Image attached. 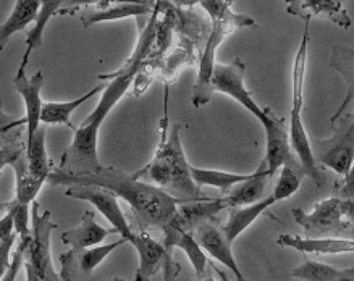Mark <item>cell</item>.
<instances>
[{"instance_id": "cell-5", "label": "cell", "mask_w": 354, "mask_h": 281, "mask_svg": "<svg viewBox=\"0 0 354 281\" xmlns=\"http://www.w3.org/2000/svg\"><path fill=\"white\" fill-rule=\"evenodd\" d=\"M309 26L310 21H304L303 39L298 47L293 61V104H291V120H290V144L296 159H298L304 175L309 176L317 186H322L324 176L320 173L319 165L315 164L310 139L303 123V93L306 68H308V49H309Z\"/></svg>"}, {"instance_id": "cell-14", "label": "cell", "mask_w": 354, "mask_h": 281, "mask_svg": "<svg viewBox=\"0 0 354 281\" xmlns=\"http://www.w3.org/2000/svg\"><path fill=\"white\" fill-rule=\"evenodd\" d=\"M157 2H94L88 3L80 13L83 28H89L95 23L113 21L120 18L145 17L154 12Z\"/></svg>"}, {"instance_id": "cell-12", "label": "cell", "mask_w": 354, "mask_h": 281, "mask_svg": "<svg viewBox=\"0 0 354 281\" xmlns=\"http://www.w3.org/2000/svg\"><path fill=\"white\" fill-rule=\"evenodd\" d=\"M128 242L127 240L120 238L118 241L110 242V244H102L89 247V249H70L66 252H62L59 260L62 265L60 276L65 281H75L81 276L91 275L102 262L107 259L109 254Z\"/></svg>"}, {"instance_id": "cell-23", "label": "cell", "mask_w": 354, "mask_h": 281, "mask_svg": "<svg viewBox=\"0 0 354 281\" xmlns=\"http://www.w3.org/2000/svg\"><path fill=\"white\" fill-rule=\"evenodd\" d=\"M274 204H275L274 197L269 196V197L262 199V201H259V202L251 204V206L232 209V211H230L227 223L222 226L223 235H225V238H227V241L230 242V244H233V241L236 240V238L240 236L248 226H251L252 223H254L257 218H259L262 213L267 211V209L274 206Z\"/></svg>"}, {"instance_id": "cell-25", "label": "cell", "mask_w": 354, "mask_h": 281, "mask_svg": "<svg viewBox=\"0 0 354 281\" xmlns=\"http://www.w3.org/2000/svg\"><path fill=\"white\" fill-rule=\"evenodd\" d=\"M39 0H17L10 17L0 25V50L6 47L8 39L18 31L26 30L28 25L35 23L39 13Z\"/></svg>"}, {"instance_id": "cell-3", "label": "cell", "mask_w": 354, "mask_h": 281, "mask_svg": "<svg viewBox=\"0 0 354 281\" xmlns=\"http://www.w3.org/2000/svg\"><path fill=\"white\" fill-rule=\"evenodd\" d=\"M167 123H169V117L165 115L162 120L160 142L154 159L133 176L136 180L147 176L151 181H154L157 188L181 202L205 201L209 197L201 193V188L191 178V165L186 160L183 146H181L180 126L175 125L167 135V126H169Z\"/></svg>"}, {"instance_id": "cell-39", "label": "cell", "mask_w": 354, "mask_h": 281, "mask_svg": "<svg viewBox=\"0 0 354 281\" xmlns=\"http://www.w3.org/2000/svg\"><path fill=\"white\" fill-rule=\"evenodd\" d=\"M20 125H26L25 118H21V120H17V118L10 117V115H8V113L3 112L2 102H0V128H3V130L10 131L15 126H20Z\"/></svg>"}, {"instance_id": "cell-10", "label": "cell", "mask_w": 354, "mask_h": 281, "mask_svg": "<svg viewBox=\"0 0 354 281\" xmlns=\"http://www.w3.org/2000/svg\"><path fill=\"white\" fill-rule=\"evenodd\" d=\"M140 255V267H138L135 280L136 281H151L157 271H164V281H175L178 276L181 267L165 251L162 241H157L146 231L133 233L130 241Z\"/></svg>"}, {"instance_id": "cell-11", "label": "cell", "mask_w": 354, "mask_h": 281, "mask_svg": "<svg viewBox=\"0 0 354 281\" xmlns=\"http://www.w3.org/2000/svg\"><path fill=\"white\" fill-rule=\"evenodd\" d=\"M66 197L78 199V201L91 202L102 215L107 218L113 230H117L118 235L123 240L130 241L133 236V231L130 223H128L125 213H123L120 204H118V197L113 193L107 191V189L95 188V186H80L73 184L65 189Z\"/></svg>"}, {"instance_id": "cell-22", "label": "cell", "mask_w": 354, "mask_h": 281, "mask_svg": "<svg viewBox=\"0 0 354 281\" xmlns=\"http://www.w3.org/2000/svg\"><path fill=\"white\" fill-rule=\"evenodd\" d=\"M270 176L267 173V166L264 162H261L254 173H251L250 178L243 183L236 184L225 197L228 209H238V207H246L251 204H256L262 201V194L267 186V180Z\"/></svg>"}, {"instance_id": "cell-29", "label": "cell", "mask_w": 354, "mask_h": 281, "mask_svg": "<svg viewBox=\"0 0 354 281\" xmlns=\"http://www.w3.org/2000/svg\"><path fill=\"white\" fill-rule=\"evenodd\" d=\"M290 275L301 281H354V267L339 270L332 265L306 259L303 264L291 270Z\"/></svg>"}, {"instance_id": "cell-28", "label": "cell", "mask_w": 354, "mask_h": 281, "mask_svg": "<svg viewBox=\"0 0 354 281\" xmlns=\"http://www.w3.org/2000/svg\"><path fill=\"white\" fill-rule=\"evenodd\" d=\"M104 90V86H97V88L86 93L84 96H81L80 99H75V101L70 102H46L42 106V112H41V123L42 125H66L70 130L76 131L75 125H71V115L76 108L83 106V104L88 101V99L94 97L95 94Z\"/></svg>"}, {"instance_id": "cell-33", "label": "cell", "mask_w": 354, "mask_h": 281, "mask_svg": "<svg viewBox=\"0 0 354 281\" xmlns=\"http://www.w3.org/2000/svg\"><path fill=\"white\" fill-rule=\"evenodd\" d=\"M7 207L13 212V223H15V231L18 235V242L20 244H26L31 235V225H30V207L25 204H20L17 199H13L10 204H7Z\"/></svg>"}, {"instance_id": "cell-37", "label": "cell", "mask_w": 354, "mask_h": 281, "mask_svg": "<svg viewBox=\"0 0 354 281\" xmlns=\"http://www.w3.org/2000/svg\"><path fill=\"white\" fill-rule=\"evenodd\" d=\"M337 197L354 202V164L351 165V168H349L348 173L344 175V180L342 186H339Z\"/></svg>"}, {"instance_id": "cell-17", "label": "cell", "mask_w": 354, "mask_h": 281, "mask_svg": "<svg viewBox=\"0 0 354 281\" xmlns=\"http://www.w3.org/2000/svg\"><path fill=\"white\" fill-rule=\"evenodd\" d=\"M44 79L42 71H37L31 78H26V75H17L13 78V88L23 97L26 106V142L32 139V136L41 128V112L44 106L41 99V89L44 86Z\"/></svg>"}, {"instance_id": "cell-18", "label": "cell", "mask_w": 354, "mask_h": 281, "mask_svg": "<svg viewBox=\"0 0 354 281\" xmlns=\"http://www.w3.org/2000/svg\"><path fill=\"white\" fill-rule=\"evenodd\" d=\"M277 244L291 247L303 254L330 255V254H346L354 252V240L344 238H301L291 235H280L277 238Z\"/></svg>"}, {"instance_id": "cell-41", "label": "cell", "mask_w": 354, "mask_h": 281, "mask_svg": "<svg viewBox=\"0 0 354 281\" xmlns=\"http://www.w3.org/2000/svg\"><path fill=\"white\" fill-rule=\"evenodd\" d=\"M6 133H8V130H3V128H0V135H6Z\"/></svg>"}, {"instance_id": "cell-1", "label": "cell", "mask_w": 354, "mask_h": 281, "mask_svg": "<svg viewBox=\"0 0 354 281\" xmlns=\"http://www.w3.org/2000/svg\"><path fill=\"white\" fill-rule=\"evenodd\" d=\"M159 13L160 2H157L154 12L151 13L149 21L141 30L136 49L127 64L117 73L99 75V79L110 81L102 90V96H100L94 112H91V115L81 123V126L76 128L73 142H71L60 159V171L68 175H86L95 173V171H99L104 166L99 162L97 154L99 130L105 118L109 117V113L112 112V108L117 106L118 101L125 96L127 90L135 83L138 73H140L142 65H145L147 57H149L156 41Z\"/></svg>"}, {"instance_id": "cell-15", "label": "cell", "mask_w": 354, "mask_h": 281, "mask_svg": "<svg viewBox=\"0 0 354 281\" xmlns=\"http://www.w3.org/2000/svg\"><path fill=\"white\" fill-rule=\"evenodd\" d=\"M193 236L205 254L214 257L215 260H218L220 264H223L227 269L232 270L238 281H246V278L241 273L240 267L236 264V260H234L232 244H230L227 238H225L222 228L214 225L212 222H205L203 225L196 228L193 231Z\"/></svg>"}, {"instance_id": "cell-8", "label": "cell", "mask_w": 354, "mask_h": 281, "mask_svg": "<svg viewBox=\"0 0 354 281\" xmlns=\"http://www.w3.org/2000/svg\"><path fill=\"white\" fill-rule=\"evenodd\" d=\"M333 136L328 139H310L315 164L327 166L344 176L354 164V117L343 113L332 123Z\"/></svg>"}, {"instance_id": "cell-27", "label": "cell", "mask_w": 354, "mask_h": 281, "mask_svg": "<svg viewBox=\"0 0 354 281\" xmlns=\"http://www.w3.org/2000/svg\"><path fill=\"white\" fill-rule=\"evenodd\" d=\"M46 125H41L32 139L26 142V164H28V173L32 178L46 183L49 180V175L52 173V166L47 157L46 151Z\"/></svg>"}, {"instance_id": "cell-40", "label": "cell", "mask_w": 354, "mask_h": 281, "mask_svg": "<svg viewBox=\"0 0 354 281\" xmlns=\"http://www.w3.org/2000/svg\"><path fill=\"white\" fill-rule=\"evenodd\" d=\"M217 271H218V275L222 276V280H223V281H228V280H227V276H225V275L222 273V271H220V270H217ZM199 281H215V280H214L212 276H210V275H205L204 278H203V280H199Z\"/></svg>"}, {"instance_id": "cell-43", "label": "cell", "mask_w": 354, "mask_h": 281, "mask_svg": "<svg viewBox=\"0 0 354 281\" xmlns=\"http://www.w3.org/2000/svg\"><path fill=\"white\" fill-rule=\"evenodd\" d=\"M246 281H248V280H246Z\"/></svg>"}, {"instance_id": "cell-35", "label": "cell", "mask_w": 354, "mask_h": 281, "mask_svg": "<svg viewBox=\"0 0 354 281\" xmlns=\"http://www.w3.org/2000/svg\"><path fill=\"white\" fill-rule=\"evenodd\" d=\"M17 242H18L17 233L15 235H12L10 238H7V240L0 241V280H2V276L6 275V271L8 270V267H10V264H12L10 252Z\"/></svg>"}, {"instance_id": "cell-2", "label": "cell", "mask_w": 354, "mask_h": 281, "mask_svg": "<svg viewBox=\"0 0 354 281\" xmlns=\"http://www.w3.org/2000/svg\"><path fill=\"white\" fill-rule=\"evenodd\" d=\"M47 181L54 186H65V188L80 184L107 189L117 197L128 202L141 228L156 226L165 231L175 223L176 215H178V206L183 204L162 191L157 186L136 180L133 175H128L113 166H102L95 173L86 175H68L57 168L52 170Z\"/></svg>"}, {"instance_id": "cell-26", "label": "cell", "mask_w": 354, "mask_h": 281, "mask_svg": "<svg viewBox=\"0 0 354 281\" xmlns=\"http://www.w3.org/2000/svg\"><path fill=\"white\" fill-rule=\"evenodd\" d=\"M60 7H62L60 0H44V2H41V8L35 20V26H32V30L28 32L26 36V52L25 55H23L20 68H18L17 75H25V68L28 61H30L31 54L42 46V37H44L46 28L52 20V17L57 15V13H60L62 10Z\"/></svg>"}, {"instance_id": "cell-19", "label": "cell", "mask_w": 354, "mask_h": 281, "mask_svg": "<svg viewBox=\"0 0 354 281\" xmlns=\"http://www.w3.org/2000/svg\"><path fill=\"white\" fill-rule=\"evenodd\" d=\"M162 244H164L165 251L169 252L170 255H174L175 247L183 251L194 267L198 281L204 278L205 270H207V255H205V252L201 249L198 241L194 240L193 233L181 230L176 223H174V225L169 226L164 231V241H162Z\"/></svg>"}, {"instance_id": "cell-24", "label": "cell", "mask_w": 354, "mask_h": 281, "mask_svg": "<svg viewBox=\"0 0 354 281\" xmlns=\"http://www.w3.org/2000/svg\"><path fill=\"white\" fill-rule=\"evenodd\" d=\"M330 66L338 71L339 76L344 79V84H346V96H344L338 110L335 112V115L330 118V123H333L343 115L344 110H346L354 99V47H335L332 50V57H330Z\"/></svg>"}, {"instance_id": "cell-4", "label": "cell", "mask_w": 354, "mask_h": 281, "mask_svg": "<svg viewBox=\"0 0 354 281\" xmlns=\"http://www.w3.org/2000/svg\"><path fill=\"white\" fill-rule=\"evenodd\" d=\"M199 6L204 8L210 15L212 28H210L207 42L203 50L199 60V71L198 79H196L193 97L191 102L196 108L205 106L212 99V88H210V81H212V73L215 66V54H217L218 46L225 41V37L232 35L238 28L256 26V21L251 17L238 15L233 13L232 2H223V0H203Z\"/></svg>"}, {"instance_id": "cell-38", "label": "cell", "mask_w": 354, "mask_h": 281, "mask_svg": "<svg viewBox=\"0 0 354 281\" xmlns=\"http://www.w3.org/2000/svg\"><path fill=\"white\" fill-rule=\"evenodd\" d=\"M15 233L17 231H15V223H13V212L8 209L6 215L0 218V241L7 240V238L15 235Z\"/></svg>"}, {"instance_id": "cell-13", "label": "cell", "mask_w": 354, "mask_h": 281, "mask_svg": "<svg viewBox=\"0 0 354 281\" xmlns=\"http://www.w3.org/2000/svg\"><path fill=\"white\" fill-rule=\"evenodd\" d=\"M266 131V155L262 162L267 166V173L272 176L277 170L281 168L288 162L296 160L291 154V144L288 131L285 130L283 120L274 115V112L267 117V120L262 123Z\"/></svg>"}, {"instance_id": "cell-7", "label": "cell", "mask_w": 354, "mask_h": 281, "mask_svg": "<svg viewBox=\"0 0 354 281\" xmlns=\"http://www.w3.org/2000/svg\"><path fill=\"white\" fill-rule=\"evenodd\" d=\"M57 225L49 211L39 213V204L32 202L31 235L25 249V267L28 281H65L57 273L50 257V235ZM20 244V242H18Z\"/></svg>"}, {"instance_id": "cell-16", "label": "cell", "mask_w": 354, "mask_h": 281, "mask_svg": "<svg viewBox=\"0 0 354 281\" xmlns=\"http://www.w3.org/2000/svg\"><path fill=\"white\" fill-rule=\"evenodd\" d=\"M286 13L303 18L304 21H310L313 18H325L343 30L351 28L353 23L339 0H293L286 6Z\"/></svg>"}, {"instance_id": "cell-30", "label": "cell", "mask_w": 354, "mask_h": 281, "mask_svg": "<svg viewBox=\"0 0 354 281\" xmlns=\"http://www.w3.org/2000/svg\"><path fill=\"white\" fill-rule=\"evenodd\" d=\"M250 176L251 175H238L220 170L198 168V166L191 165V178H193V181L199 188H203V186H214V188H218L223 193V196H227L234 186L246 181Z\"/></svg>"}, {"instance_id": "cell-20", "label": "cell", "mask_w": 354, "mask_h": 281, "mask_svg": "<svg viewBox=\"0 0 354 281\" xmlns=\"http://www.w3.org/2000/svg\"><path fill=\"white\" fill-rule=\"evenodd\" d=\"M227 202L225 197L218 199H205V201L196 202H183L178 206V215H176L175 223L181 230L193 233L199 225L205 222H212L220 212L225 211Z\"/></svg>"}, {"instance_id": "cell-34", "label": "cell", "mask_w": 354, "mask_h": 281, "mask_svg": "<svg viewBox=\"0 0 354 281\" xmlns=\"http://www.w3.org/2000/svg\"><path fill=\"white\" fill-rule=\"evenodd\" d=\"M26 152V142H8L7 146L0 147V173L7 165H13Z\"/></svg>"}, {"instance_id": "cell-31", "label": "cell", "mask_w": 354, "mask_h": 281, "mask_svg": "<svg viewBox=\"0 0 354 281\" xmlns=\"http://www.w3.org/2000/svg\"><path fill=\"white\" fill-rule=\"evenodd\" d=\"M303 178L304 170L301 168L298 159L288 162V164L281 166L279 181H277L274 193H272V197H274L275 204L293 196V194L299 189L301 183H303Z\"/></svg>"}, {"instance_id": "cell-21", "label": "cell", "mask_w": 354, "mask_h": 281, "mask_svg": "<svg viewBox=\"0 0 354 281\" xmlns=\"http://www.w3.org/2000/svg\"><path fill=\"white\" fill-rule=\"evenodd\" d=\"M113 233H117V230L102 228L95 222L94 212L86 211L78 226L62 233V241H64V244L71 246V249H89V247L100 246V242L105 241V238L113 235Z\"/></svg>"}, {"instance_id": "cell-42", "label": "cell", "mask_w": 354, "mask_h": 281, "mask_svg": "<svg viewBox=\"0 0 354 281\" xmlns=\"http://www.w3.org/2000/svg\"><path fill=\"white\" fill-rule=\"evenodd\" d=\"M110 281H125V280H120V278H113V280H110Z\"/></svg>"}, {"instance_id": "cell-6", "label": "cell", "mask_w": 354, "mask_h": 281, "mask_svg": "<svg viewBox=\"0 0 354 281\" xmlns=\"http://www.w3.org/2000/svg\"><path fill=\"white\" fill-rule=\"evenodd\" d=\"M293 218L303 228L306 238H344L354 236V202L339 197H330L319 202L310 213L295 207ZM351 240V238H348Z\"/></svg>"}, {"instance_id": "cell-9", "label": "cell", "mask_w": 354, "mask_h": 281, "mask_svg": "<svg viewBox=\"0 0 354 281\" xmlns=\"http://www.w3.org/2000/svg\"><path fill=\"white\" fill-rule=\"evenodd\" d=\"M245 75H246V64L241 59H234L230 64H215L212 81L210 88L212 93H222L227 96L233 97L238 104H241L248 112H251L257 120L264 123L267 117L270 115V108H262L257 106L252 99V94L246 89L245 86Z\"/></svg>"}, {"instance_id": "cell-36", "label": "cell", "mask_w": 354, "mask_h": 281, "mask_svg": "<svg viewBox=\"0 0 354 281\" xmlns=\"http://www.w3.org/2000/svg\"><path fill=\"white\" fill-rule=\"evenodd\" d=\"M23 265H25V249H23L21 244H18L17 251L13 252L12 264L8 267V270L6 271V275L2 276V280L0 281H15Z\"/></svg>"}, {"instance_id": "cell-32", "label": "cell", "mask_w": 354, "mask_h": 281, "mask_svg": "<svg viewBox=\"0 0 354 281\" xmlns=\"http://www.w3.org/2000/svg\"><path fill=\"white\" fill-rule=\"evenodd\" d=\"M12 166H13V170H15V175H17L15 199L20 204L30 206V204L35 202V199H36L37 194H39L42 184H44V183H41V181L35 180L30 173H28L26 152Z\"/></svg>"}]
</instances>
